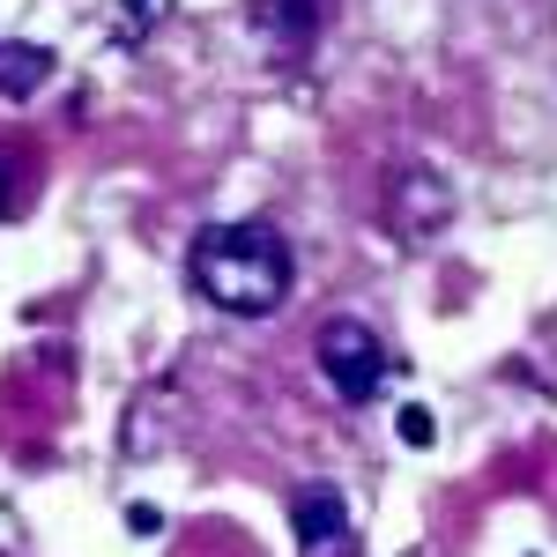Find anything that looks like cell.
Instances as JSON below:
<instances>
[{"label": "cell", "mask_w": 557, "mask_h": 557, "mask_svg": "<svg viewBox=\"0 0 557 557\" xmlns=\"http://www.w3.org/2000/svg\"><path fill=\"white\" fill-rule=\"evenodd\" d=\"M45 75H52V52H45V45H30V52L0 45V89H15V97H23V89H38Z\"/></svg>", "instance_id": "4"}, {"label": "cell", "mask_w": 557, "mask_h": 557, "mask_svg": "<svg viewBox=\"0 0 557 557\" xmlns=\"http://www.w3.org/2000/svg\"><path fill=\"white\" fill-rule=\"evenodd\" d=\"M401 438H409V446H431V417L424 409H401Z\"/></svg>", "instance_id": "5"}, {"label": "cell", "mask_w": 557, "mask_h": 557, "mask_svg": "<svg viewBox=\"0 0 557 557\" xmlns=\"http://www.w3.org/2000/svg\"><path fill=\"white\" fill-rule=\"evenodd\" d=\"M320 372L327 386L343 394V401H372L386 380V349H380V327H364V320H327L320 327Z\"/></svg>", "instance_id": "2"}, {"label": "cell", "mask_w": 557, "mask_h": 557, "mask_svg": "<svg viewBox=\"0 0 557 557\" xmlns=\"http://www.w3.org/2000/svg\"><path fill=\"white\" fill-rule=\"evenodd\" d=\"M127 528H134V535H157V528H164V513H157V506H134Z\"/></svg>", "instance_id": "6"}, {"label": "cell", "mask_w": 557, "mask_h": 557, "mask_svg": "<svg viewBox=\"0 0 557 557\" xmlns=\"http://www.w3.org/2000/svg\"><path fill=\"white\" fill-rule=\"evenodd\" d=\"M290 520H298V543L305 550H335L343 543V491L335 483H305L298 498H290Z\"/></svg>", "instance_id": "3"}, {"label": "cell", "mask_w": 557, "mask_h": 557, "mask_svg": "<svg viewBox=\"0 0 557 557\" xmlns=\"http://www.w3.org/2000/svg\"><path fill=\"white\" fill-rule=\"evenodd\" d=\"M186 275H194V290H201L215 312L268 320V312H283L290 290H298V253H290V238H283L275 223L238 215V223L201 231V246H194V260H186Z\"/></svg>", "instance_id": "1"}]
</instances>
